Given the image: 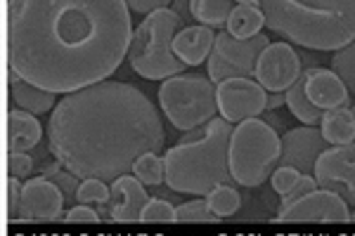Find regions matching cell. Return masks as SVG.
I'll use <instances>...</instances> for the list:
<instances>
[{"label":"cell","mask_w":355,"mask_h":236,"mask_svg":"<svg viewBox=\"0 0 355 236\" xmlns=\"http://www.w3.org/2000/svg\"><path fill=\"white\" fill-rule=\"evenodd\" d=\"M125 0H8V66L28 83L69 95L107 80L128 57Z\"/></svg>","instance_id":"obj_1"},{"label":"cell","mask_w":355,"mask_h":236,"mask_svg":"<svg viewBox=\"0 0 355 236\" xmlns=\"http://www.w3.org/2000/svg\"><path fill=\"white\" fill-rule=\"evenodd\" d=\"M164 140L162 116L147 95L110 78L64 95L48 123L53 156L81 180L128 175L142 154L162 152Z\"/></svg>","instance_id":"obj_2"},{"label":"cell","mask_w":355,"mask_h":236,"mask_svg":"<svg viewBox=\"0 0 355 236\" xmlns=\"http://www.w3.org/2000/svg\"><path fill=\"white\" fill-rule=\"evenodd\" d=\"M266 26L289 43L334 53L355 40V0H261Z\"/></svg>","instance_id":"obj_3"},{"label":"cell","mask_w":355,"mask_h":236,"mask_svg":"<svg viewBox=\"0 0 355 236\" xmlns=\"http://www.w3.org/2000/svg\"><path fill=\"white\" fill-rule=\"evenodd\" d=\"M232 123L211 118L202 125L197 140L178 142L164 154L166 184L178 194L206 197L218 184H237L230 172V135Z\"/></svg>","instance_id":"obj_4"},{"label":"cell","mask_w":355,"mask_h":236,"mask_svg":"<svg viewBox=\"0 0 355 236\" xmlns=\"http://www.w3.org/2000/svg\"><path fill=\"white\" fill-rule=\"evenodd\" d=\"M185 26L173 8H164L145 15L133 31L128 48V62L137 76L147 80H166L185 71V62L175 55L173 38Z\"/></svg>","instance_id":"obj_5"},{"label":"cell","mask_w":355,"mask_h":236,"mask_svg":"<svg viewBox=\"0 0 355 236\" xmlns=\"http://www.w3.org/2000/svg\"><path fill=\"white\" fill-rule=\"evenodd\" d=\"M282 142L263 118H246L230 135V172L244 189H259L279 165Z\"/></svg>","instance_id":"obj_6"},{"label":"cell","mask_w":355,"mask_h":236,"mask_svg":"<svg viewBox=\"0 0 355 236\" xmlns=\"http://www.w3.org/2000/svg\"><path fill=\"white\" fill-rule=\"evenodd\" d=\"M159 105L166 118L180 132L206 125L218 114L216 83L204 73H185V76L166 78L159 88Z\"/></svg>","instance_id":"obj_7"},{"label":"cell","mask_w":355,"mask_h":236,"mask_svg":"<svg viewBox=\"0 0 355 236\" xmlns=\"http://www.w3.org/2000/svg\"><path fill=\"white\" fill-rule=\"evenodd\" d=\"M268 45H270V38L263 31L256 33L254 38H234L227 28H223L220 33H216L214 53L206 60V76L216 85L237 76L254 78L256 60Z\"/></svg>","instance_id":"obj_8"},{"label":"cell","mask_w":355,"mask_h":236,"mask_svg":"<svg viewBox=\"0 0 355 236\" xmlns=\"http://www.w3.org/2000/svg\"><path fill=\"white\" fill-rule=\"evenodd\" d=\"M218 114L230 123H242L246 118H256L266 111L268 90L256 78H227L216 85Z\"/></svg>","instance_id":"obj_9"},{"label":"cell","mask_w":355,"mask_h":236,"mask_svg":"<svg viewBox=\"0 0 355 236\" xmlns=\"http://www.w3.org/2000/svg\"><path fill=\"white\" fill-rule=\"evenodd\" d=\"M313 175L318 187L336 192L346 203L355 206V142L324 149L318 156Z\"/></svg>","instance_id":"obj_10"},{"label":"cell","mask_w":355,"mask_h":236,"mask_svg":"<svg viewBox=\"0 0 355 236\" xmlns=\"http://www.w3.org/2000/svg\"><path fill=\"white\" fill-rule=\"evenodd\" d=\"M277 222H322V224H336V222H351V210L348 203L336 192L329 189H313L303 194L287 208H279Z\"/></svg>","instance_id":"obj_11"},{"label":"cell","mask_w":355,"mask_h":236,"mask_svg":"<svg viewBox=\"0 0 355 236\" xmlns=\"http://www.w3.org/2000/svg\"><path fill=\"white\" fill-rule=\"evenodd\" d=\"M301 57L289 43H270L256 60L254 78L268 92H287L301 76Z\"/></svg>","instance_id":"obj_12"},{"label":"cell","mask_w":355,"mask_h":236,"mask_svg":"<svg viewBox=\"0 0 355 236\" xmlns=\"http://www.w3.org/2000/svg\"><path fill=\"white\" fill-rule=\"evenodd\" d=\"M64 194L53 180L38 175L28 177L21 192V208L17 222H57L64 210Z\"/></svg>","instance_id":"obj_13"},{"label":"cell","mask_w":355,"mask_h":236,"mask_svg":"<svg viewBox=\"0 0 355 236\" xmlns=\"http://www.w3.org/2000/svg\"><path fill=\"white\" fill-rule=\"evenodd\" d=\"M279 142H282L279 165H291L303 175H313L318 156L329 147V142L315 125H301V128L282 132Z\"/></svg>","instance_id":"obj_14"},{"label":"cell","mask_w":355,"mask_h":236,"mask_svg":"<svg viewBox=\"0 0 355 236\" xmlns=\"http://www.w3.org/2000/svg\"><path fill=\"white\" fill-rule=\"evenodd\" d=\"M147 189L145 184L137 180L135 175H121L112 182V194L107 201V210H110L112 222H142V210H145Z\"/></svg>","instance_id":"obj_15"},{"label":"cell","mask_w":355,"mask_h":236,"mask_svg":"<svg viewBox=\"0 0 355 236\" xmlns=\"http://www.w3.org/2000/svg\"><path fill=\"white\" fill-rule=\"evenodd\" d=\"M306 76V92L315 107H320L322 111L336 107H348L351 92L331 69H308Z\"/></svg>","instance_id":"obj_16"},{"label":"cell","mask_w":355,"mask_h":236,"mask_svg":"<svg viewBox=\"0 0 355 236\" xmlns=\"http://www.w3.org/2000/svg\"><path fill=\"white\" fill-rule=\"evenodd\" d=\"M214 43H216V33L211 31V26L194 24V26H182L175 33L173 50L187 66H199L214 53Z\"/></svg>","instance_id":"obj_17"},{"label":"cell","mask_w":355,"mask_h":236,"mask_svg":"<svg viewBox=\"0 0 355 236\" xmlns=\"http://www.w3.org/2000/svg\"><path fill=\"white\" fill-rule=\"evenodd\" d=\"M43 140V125L36 114L10 109L8 114V152H31Z\"/></svg>","instance_id":"obj_18"},{"label":"cell","mask_w":355,"mask_h":236,"mask_svg":"<svg viewBox=\"0 0 355 236\" xmlns=\"http://www.w3.org/2000/svg\"><path fill=\"white\" fill-rule=\"evenodd\" d=\"M8 85H10V97H12V102L19 109H24V111L48 114L57 107L55 92L43 90V88H38V85L28 83V80L21 78L19 73L10 71Z\"/></svg>","instance_id":"obj_19"},{"label":"cell","mask_w":355,"mask_h":236,"mask_svg":"<svg viewBox=\"0 0 355 236\" xmlns=\"http://www.w3.org/2000/svg\"><path fill=\"white\" fill-rule=\"evenodd\" d=\"M320 132L329 145H351L355 142V116L351 107H336L324 111Z\"/></svg>","instance_id":"obj_20"},{"label":"cell","mask_w":355,"mask_h":236,"mask_svg":"<svg viewBox=\"0 0 355 236\" xmlns=\"http://www.w3.org/2000/svg\"><path fill=\"white\" fill-rule=\"evenodd\" d=\"M306 71L296 78V83L287 90V107L291 111V116L299 118L303 125H320L324 111L320 107H315L306 92Z\"/></svg>","instance_id":"obj_21"},{"label":"cell","mask_w":355,"mask_h":236,"mask_svg":"<svg viewBox=\"0 0 355 236\" xmlns=\"http://www.w3.org/2000/svg\"><path fill=\"white\" fill-rule=\"evenodd\" d=\"M266 26V17H263L261 5H242L237 3L227 19V31L234 38H254L256 33H261V28Z\"/></svg>","instance_id":"obj_22"},{"label":"cell","mask_w":355,"mask_h":236,"mask_svg":"<svg viewBox=\"0 0 355 236\" xmlns=\"http://www.w3.org/2000/svg\"><path fill=\"white\" fill-rule=\"evenodd\" d=\"M234 5V0H190L194 21L211 28H225Z\"/></svg>","instance_id":"obj_23"},{"label":"cell","mask_w":355,"mask_h":236,"mask_svg":"<svg viewBox=\"0 0 355 236\" xmlns=\"http://www.w3.org/2000/svg\"><path fill=\"white\" fill-rule=\"evenodd\" d=\"M204 199H206V203H209L211 212L218 215L220 220L232 217L234 212L242 208V194L237 192L234 184H218V187L211 189Z\"/></svg>","instance_id":"obj_24"},{"label":"cell","mask_w":355,"mask_h":236,"mask_svg":"<svg viewBox=\"0 0 355 236\" xmlns=\"http://www.w3.org/2000/svg\"><path fill=\"white\" fill-rule=\"evenodd\" d=\"M133 175L140 180L145 187H159L166 182V165L164 156H159L157 152H147L133 163Z\"/></svg>","instance_id":"obj_25"},{"label":"cell","mask_w":355,"mask_h":236,"mask_svg":"<svg viewBox=\"0 0 355 236\" xmlns=\"http://www.w3.org/2000/svg\"><path fill=\"white\" fill-rule=\"evenodd\" d=\"M175 222L180 224H216L220 222L218 215H214L206 203V199H194L185 201V203L175 206Z\"/></svg>","instance_id":"obj_26"},{"label":"cell","mask_w":355,"mask_h":236,"mask_svg":"<svg viewBox=\"0 0 355 236\" xmlns=\"http://www.w3.org/2000/svg\"><path fill=\"white\" fill-rule=\"evenodd\" d=\"M331 71L343 80L348 92L355 95V40L334 50V55H331Z\"/></svg>","instance_id":"obj_27"},{"label":"cell","mask_w":355,"mask_h":236,"mask_svg":"<svg viewBox=\"0 0 355 236\" xmlns=\"http://www.w3.org/2000/svg\"><path fill=\"white\" fill-rule=\"evenodd\" d=\"M112 194V187L105 180H97V177H88V180H81V187H78L76 201L78 203H88V206H107Z\"/></svg>","instance_id":"obj_28"},{"label":"cell","mask_w":355,"mask_h":236,"mask_svg":"<svg viewBox=\"0 0 355 236\" xmlns=\"http://www.w3.org/2000/svg\"><path fill=\"white\" fill-rule=\"evenodd\" d=\"M142 222H154V224H171L175 222V206H171L164 199H150L142 210Z\"/></svg>","instance_id":"obj_29"},{"label":"cell","mask_w":355,"mask_h":236,"mask_svg":"<svg viewBox=\"0 0 355 236\" xmlns=\"http://www.w3.org/2000/svg\"><path fill=\"white\" fill-rule=\"evenodd\" d=\"M301 175H303V172L291 168V165H277V168L272 170V175H270L275 194H279V197L289 194L291 189H294V184L301 180Z\"/></svg>","instance_id":"obj_30"},{"label":"cell","mask_w":355,"mask_h":236,"mask_svg":"<svg viewBox=\"0 0 355 236\" xmlns=\"http://www.w3.org/2000/svg\"><path fill=\"white\" fill-rule=\"evenodd\" d=\"M48 180H53L57 187L62 189V194H64V199L69 201V203H71V201L76 199L78 187H81V177L73 175L71 170H67L64 165H62V168L57 170V172H53V175H50Z\"/></svg>","instance_id":"obj_31"},{"label":"cell","mask_w":355,"mask_h":236,"mask_svg":"<svg viewBox=\"0 0 355 236\" xmlns=\"http://www.w3.org/2000/svg\"><path fill=\"white\" fill-rule=\"evenodd\" d=\"M33 170H36V165H33V158L26 152L8 154V175H15L19 180H28L33 175Z\"/></svg>","instance_id":"obj_32"},{"label":"cell","mask_w":355,"mask_h":236,"mask_svg":"<svg viewBox=\"0 0 355 236\" xmlns=\"http://www.w3.org/2000/svg\"><path fill=\"white\" fill-rule=\"evenodd\" d=\"M8 201H5V206H8V220L10 222H17L19 220V208H21V192H24V184L19 182V177L15 175H8Z\"/></svg>","instance_id":"obj_33"},{"label":"cell","mask_w":355,"mask_h":236,"mask_svg":"<svg viewBox=\"0 0 355 236\" xmlns=\"http://www.w3.org/2000/svg\"><path fill=\"white\" fill-rule=\"evenodd\" d=\"M64 220L71 224H97V222H102V215L95 208H90L88 203H78V206H73V208H69Z\"/></svg>","instance_id":"obj_34"},{"label":"cell","mask_w":355,"mask_h":236,"mask_svg":"<svg viewBox=\"0 0 355 236\" xmlns=\"http://www.w3.org/2000/svg\"><path fill=\"white\" fill-rule=\"evenodd\" d=\"M313 189H318V180H315V175H301V180L294 184V189L282 197V203H279V208H287L289 203H294L296 199H301L303 194L313 192Z\"/></svg>","instance_id":"obj_35"},{"label":"cell","mask_w":355,"mask_h":236,"mask_svg":"<svg viewBox=\"0 0 355 236\" xmlns=\"http://www.w3.org/2000/svg\"><path fill=\"white\" fill-rule=\"evenodd\" d=\"M171 3H173V0H125V5L137 15H150V12H157V10L171 8Z\"/></svg>","instance_id":"obj_36"},{"label":"cell","mask_w":355,"mask_h":236,"mask_svg":"<svg viewBox=\"0 0 355 236\" xmlns=\"http://www.w3.org/2000/svg\"><path fill=\"white\" fill-rule=\"evenodd\" d=\"M287 105V92H268V105L266 111H275V109Z\"/></svg>","instance_id":"obj_37"},{"label":"cell","mask_w":355,"mask_h":236,"mask_svg":"<svg viewBox=\"0 0 355 236\" xmlns=\"http://www.w3.org/2000/svg\"><path fill=\"white\" fill-rule=\"evenodd\" d=\"M173 10L182 17V21L194 19V17H192V10H190V0H173Z\"/></svg>","instance_id":"obj_38"},{"label":"cell","mask_w":355,"mask_h":236,"mask_svg":"<svg viewBox=\"0 0 355 236\" xmlns=\"http://www.w3.org/2000/svg\"><path fill=\"white\" fill-rule=\"evenodd\" d=\"M268 120H270V125H272V128H275V130H277V128H279V125H282V120H279L277 116H268Z\"/></svg>","instance_id":"obj_39"},{"label":"cell","mask_w":355,"mask_h":236,"mask_svg":"<svg viewBox=\"0 0 355 236\" xmlns=\"http://www.w3.org/2000/svg\"><path fill=\"white\" fill-rule=\"evenodd\" d=\"M237 3H242V5H261V0H237Z\"/></svg>","instance_id":"obj_40"},{"label":"cell","mask_w":355,"mask_h":236,"mask_svg":"<svg viewBox=\"0 0 355 236\" xmlns=\"http://www.w3.org/2000/svg\"><path fill=\"white\" fill-rule=\"evenodd\" d=\"M351 222H355V212H353V215H351Z\"/></svg>","instance_id":"obj_41"},{"label":"cell","mask_w":355,"mask_h":236,"mask_svg":"<svg viewBox=\"0 0 355 236\" xmlns=\"http://www.w3.org/2000/svg\"><path fill=\"white\" fill-rule=\"evenodd\" d=\"M351 109H353V116H355V107H351Z\"/></svg>","instance_id":"obj_42"}]
</instances>
